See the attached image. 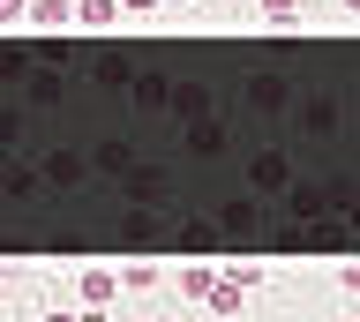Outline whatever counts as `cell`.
<instances>
[{
    "mask_svg": "<svg viewBox=\"0 0 360 322\" xmlns=\"http://www.w3.org/2000/svg\"><path fill=\"white\" fill-rule=\"evenodd\" d=\"M15 8H22V0H0V15H15Z\"/></svg>",
    "mask_w": 360,
    "mask_h": 322,
    "instance_id": "1",
    "label": "cell"
},
{
    "mask_svg": "<svg viewBox=\"0 0 360 322\" xmlns=\"http://www.w3.org/2000/svg\"><path fill=\"white\" fill-rule=\"evenodd\" d=\"M353 8H360V0H353Z\"/></svg>",
    "mask_w": 360,
    "mask_h": 322,
    "instance_id": "2",
    "label": "cell"
}]
</instances>
